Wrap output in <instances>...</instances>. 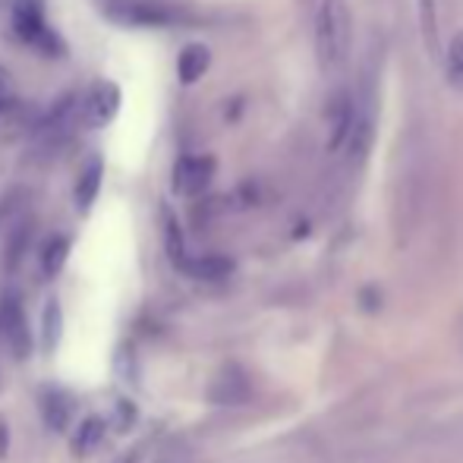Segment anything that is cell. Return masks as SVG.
I'll return each mask as SVG.
<instances>
[{"instance_id":"cell-1","label":"cell","mask_w":463,"mask_h":463,"mask_svg":"<svg viewBox=\"0 0 463 463\" xmlns=\"http://www.w3.org/2000/svg\"><path fill=\"white\" fill-rule=\"evenodd\" d=\"M350 35H354V19H350L347 0H318L316 57H318V67L328 76L341 73L344 63H347Z\"/></svg>"},{"instance_id":"cell-2","label":"cell","mask_w":463,"mask_h":463,"mask_svg":"<svg viewBox=\"0 0 463 463\" xmlns=\"http://www.w3.org/2000/svg\"><path fill=\"white\" fill-rule=\"evenodd\" d=\"M13 32L19 42H25L29 48H35L42 57H63L67 44L63 38L51 29V23L44 19L42 0H13Z\"/></svg>"},{"instance_id":"cell-3","label":"cell","mask_w":463,"mask_h":463,"mask_svg":"<svg viewBox=\"0 0 463 463\" xmlns=\"http://www.w3.org/2000/svg\"><path fill=\"white\" fill-rule=\"evenodd\" d=\"M174 193L177 195H202L214 180L212 155H186L174 165Z\"/></svg>"},{"instance_id":"cell-4","label":"cell","mask_w":463,"mask_h":463,"mask_svg":"<svg viewBox=\"0 0 463 463\" xmlns=\"http://www.w3.org/2000/svg\"><path fill=\"white\" fill-rule=\"evenodd\" d=\"M0 337H4L6 350H10L16 360H25L32 354V337H29V322H25V312L19 306V299L6 297L0 303Z\"/></svg>"},{"instance_id":"cell-5","label":"cell","mask_w":463,"mask_h":463,"mask_svg":"<svg viewBox=\"0 0 463 463\" xmlns=\"http://www.w3.org/2000/svg\"><path fill=\"white\" fill-rule=\"evenodd\" d=\"M120 101H123L120 89H117L114 82H98L86 101L80 104L82 114H86L82 120H86L89 127H108L117 117V110H120Z\"/></svg>"},{"instance_id":"cell-6","label":"cell","mask_w":463,"mask_h":463,"mask_svg":"<svg viewBox=\"0 0 463 463\" xmlns=\"http://www.w3.org/2000/svg\"><path fill=\"white\" fill-rule=\"evenodd\" d=\"M42 416H44V426L51 429V432H63V429H70V422H73L76 416V401L70 391H61V388H51L42 394Z\"/></svg>"},{"instance_id":"cell-7","label":"cell","mask_w":463,"mask_h":463,"mask_svg":"<svg viewBox=\"0 0 463 463\" xmlns=\"http://www.w3.org/2000/svg\"><path fill=\"white\" fill-rule=\"evenodd\" d=\"M354 123H356L354 98H350V92H337L331 98V148H341L350 139Z\"/></svg>"},{"instance_id":"cell-8","label":"cell","mask_w":463,"mask_h":463,"mask_svg":"<svg viewBox=\"0 0 463 463\" xmlns=\"http://www.w3.org/2000/svg\"><path fill=\"white\" fill-rule=\"evenodd\" d=\"M208 67H212V51H208V44H186L184 51H180L177 57V76L184 86H193V82H199L202 76L208 73Z\"/></svg>"},{"instance_id":"cell-9","label":"cell","mask_w":463,"mask_h":463,"mask_svg":"<svg viewBox=\"0 0 463 463\" xmlns=\"http://www.w3.org/2000/svg\"><path fill=\"white\" fill-rule=\"evenodd\" d=\"M104 435H108V420H101V416H86L73 435V454L76 458L95 454L98 448L104 445Z\"/></svg>"},{"instance_id":"cell-10","label":"cell","mask_w":463,"mask_h":463,"mask_svg":"<svg viewBox=\"0 0 463 463\" xmlns=\"http://www.w3.org/2000/svg\"><path fill=\"white\" fill-rule=\"evenodd\" d=\"M101 180H104V165L101 158H89V165L80 171V180H76V205L82 212L95 205L98 193H101Z\"/></svg>"},{"instance_id":"cell-11","label":"cell","mask_w":463,"mask_h":463,"mask_svg":"<svg viewBox=\"0 0 463 463\" xmlns=\"http://www.w3.org/2000/svg\"><path fill=\"white\" fill-rule=\"evenodd\" d=\"M214 401L221 403H240L250 397V382H246V375L240 372L237 366H227L224 372L218 375V382H214Z\"/></svg>"},{"instance_id":"cell-12","label":"cell","mask_w":463,"mask_h":463,"mask_svg":"<svg viewBox=\"0 0 463 463\" xmlns=\"http://www.w3.org/2000/svg\"><path fill=\"white\" fill-rule=\"evenodd\" d=\"M67 259H70V237H51L42 250V275L44 278L61 275Z\"/></svg>"},{"instance_id":"cell-13","label":"cell","mask_w":463,"mask_h":463,"mask_svg":"<svg viewBox=\"0 0 463 463\" xmlns=\"http://www.w3.org/2000/svg\"><path fill=\"white\" fill-rule=\"evenodd\" d=\"M184 269L189 271L193 278H202V280H218V278H227L233 271V262L224 256H202V259H193V262H184Z\"/></svg>"},{"instance_id":"cell-14","label":"cell","mask_w":463,"mask_h":463,"mask_svg":"<svg viewBox=\"0 0 463 463\" xmlns=\"http://www.w3.org/2000/svg\"><path fill=\"white\" fill-rule=\"evenodd\" d=\"M416 10H420V29L426 35V48L439 54V4L435 0H416Z\"/></svg>"},{"instance_id":"cell-15","label":"cell","mask_w":463,"mask_h":463,"mask_svg":"<svg viewBox=\"0 0 463 463\" xmlns=\"http://www.w3.org/2000/svg\"><path fill=\"white\" fill-rule=\"evenodd\" d=\"M448 80L454 86H463V29L448 44Z\"/></svg>"},{"instance_id":"cell-16","label":"cell","mask_w":463,"mask_h":463,"mask_svg":"<svg viewBox=\"0 0 463 463\" xmlns=\"http://www.w3.org/2000/svg\"><path fill=\"white\" fill-rule=\"evenodd\" d=\"M57 337H61V303L48 299V306H44V347H54Z\"/></svg>"},{"instance_id":"cell-17","label":"cell","mask_w":463,"mask_h":463,"mask_svg":"<svg viewBox=\"0 0 463 463\" xmlns=\"http://www.w3.org/2000/svg\"><path fill=\"white\" fill-rule=\"evenodd\" d=\"M10 101H13V86H10V76L6 70H0V117L10 110Z\"/></svg>"},{"instance_id":"cell-18","label":"cell","mask_w":463,"mask_h":463,"mask_svg":"<svg viewBox=\"0 0 463 463\" xmlns=\"http://www.w3.org/2000/svg\"><path fill=\"white\" fill-rule=\"evenodd\" d=\"M6 451H10V429L0 420V458H6Z\"/></svg>"}]
</instances>
